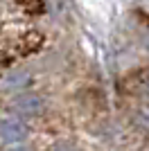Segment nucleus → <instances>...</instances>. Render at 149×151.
Instances as JSON below:
<instances>
[{
    "instance_id": "1",
    "label": "nucleus",
    "mask_w": 149,
    "mask_h": 151,
    "mask_svg": "<svg viewBox=\"0 0 149 151\" xmlns=\"http://www.w3.org/2000/svg\"><path fill=\"white\" fill-rule=\"evenodd\" d=\"M27 135V126L20 117H5L0 120V140L5 145H18Z\"/></svg>"
},
{
    "instance_id": "2",
    "label": "nucleus",
    "mask_w": 149,
    "mask_h": 151,
    "mask_svg": "<svg viewBox=\"0 0 149 151\" xmlns=\"http://www.w3.org/2000/svg\"><path fill=\"white\" fill-rule=\"evenodd\" d=\"M14 108H16L20 115L32 117V115H38L43 111V99L34 93H20L18 97H16V101H14Z\"/></svg>"
},
{
    "instance_id": "3",
    "label": "nucleus",
    "mask_w": 149,
    "mask_h": 151,
    "mask_svg": "<svg viewBox=\"0 0 149 151\" xmlns=\"http://www.w3.org/2000/svg\"><path fill=\"white\" fill-rule=\"evenodd\" d=\"M27 83H30V77L25 75V72H12L5 79H0V88L9 90V93H25Z\"/></svg>"
},
{
    "instance_id": "4",
    "label": "nucleus",
    "mask_w": 149,
    "mask_h": 151,
    "mask_svg": "<svg viewBox=\"0 0 149 151\" xmlns=\"http://www.w3.org/2000/svg\"><path fill=\"white\" fill-rule=\"evenodd\" d=\"M48 151H77V147L72 142H68V140H61V142H54Z\"/></svg>"
},
{
    "instance_id": "5",
    "label": "nucleus",
    "mask_w": 149,
    "mask_h": 151,
    "mask_svg": "<svg viewBox=\"0 0 149 151\" xmlns=\"http://www.w3.org/2000/svg\"><path fill=\"white\" fill-rule=\"evenodd\" d=\"M9 151H27V149H23V147H14V149H9Z\"/></svg>"
},
{
    "instance_id": "6",
    "label": "nucleus",
    "mask_w": 149,
    "mask_h": 151,
    "mask_svg": "<svg viewBox=\"0 0 149 151\" xmlns=\"http://www.w3.org/2000/svg\"><path fill=\"white\" fill-rule=\"evenodd\" d=\"M147 99H149V83H147Z\"/></svg>"
},
{
    "instance_id": "7",
    "label": "nucleus",
    "mask_w": 149,
    "mask_h": 151,
    "mask_svg": "<svg viewBox=\"0 0 149 151\" xmlns=\"http://www.w3.org/2000/svg\"><path fill=\"white\" fill-rule=\"evenodd\" d=\"M147 45H149V38H147Z\"/></svg>"
}]
</instances>
